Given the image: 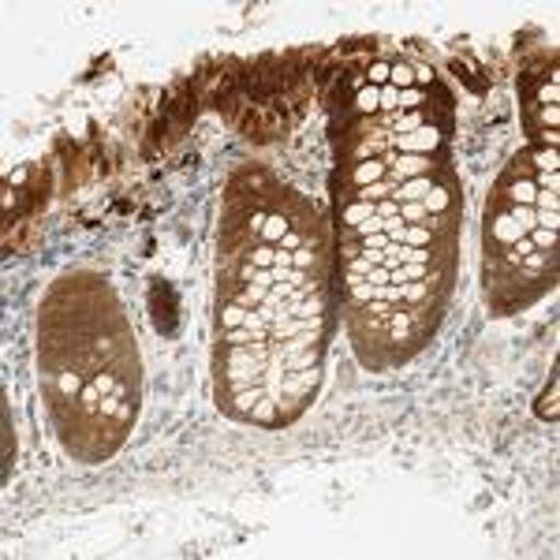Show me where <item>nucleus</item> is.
<instances>
[{
  "mask_svg": "<svg viewBox=\"0 0 560 560\" xmlns=\"http://www.w3.org/2000/svg\"><path fill=\"white\" fill-rule=\"evenodd\" d=\"M42 388L68 453L102 464L139 411V351L108 284L65 277L42 311Z\"/></svg>",
  "mask_w": 560,
  "mask_h": 560,
  "instance_id": "f257e3e1",
  "label": "nucleus"
}]
</instances>
